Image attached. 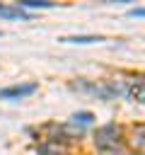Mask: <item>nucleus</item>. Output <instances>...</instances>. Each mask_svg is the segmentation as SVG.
I'll list each match as a JSON object with an SVG mask.
<instances>
[{
  "label": "nucleus",
  "instance_id": "5",
  "mask_svg": "<svg viewBox=\"0 0 145 155\" xmlns=\"http://www.w3.org/2000/svg\"><path fill=\"white\" fill-rule=\"evenodd\" d=\"M72 121L80 124V126H89V124H94V116H92L89 111H77V114L72 116Z\"/></svg>",
  "mask_w": 145,
  "mask_h": 155
},
{
  "label": "nucleus",
  "instance_id": "3",
  "mask_svg": "<svg viewBox=\"0 0 145 155\" xmlns=\"http://www.w3.org/2000/svg\"><path fill=\"white\" fill-rule=\"evenodd\" d=\"M58 41H63V44H94V41H104V36H94V34H75V36H60Z\"/></svg>",
  "mask_w": 145,
  "mask_h": 155
},
{
  "label": "nucleus",
  "instance_id": "1",
  "mask_svg": "<svg viewBox=\"0 0 145 155\" xmlns=\"http://www.w3.org/2000/svg\"><path fill=\"white\" fill-rule=\"evenodd\" d=\"M39 90L36 82H22V85H10V87H2L0 90V99H22V97H29Z\"/></svg>",
  "mask_w": 145,
  "mask_h": 155
},
{
  "label": "nucleus",
  "instance_id": "6",
  "mask_svg": "<svg viewBox=\"0 0 145 155\" xmlns=\"http://www.w3.org/2000/svg\"><path fill=\"white\" fill-rule=\"evenodd\" d=\"M128 12H130L133 17H145V7H130Z\"/></svg>",
  "mask_w": 145,
  "mask_h": 155
},
{
  "label": "nucleus",
  "instance_id": "2",
  "mask_svg": "<svg viewBox=\"0 0 145 155\" xmlns=\"http://www.w3.org/2000/svg\"><path fill=\"white\" fill-rule=\"evenodd\" d=\"M0 17L2 19H29V12L22 10L19 5H0Z\"/></svg>",
  "mask_w": 145,
  "mask_h": 155
},
{
  "label": "nucleus",
  "instance_id": "4",
  "mask_svg": "<svg viewBox=\"0 0 145 155\" xmlns=\"http://www.w3.org/2000/svg\"><path fill=\"white\" fill-rule=\"evenodd\" d=\"M22 10H41V7H53V2H48V0H19L17 2Z\"/></svg>",
  "mask_w": 145,
  "mask_h": 155
}]
</instances>
